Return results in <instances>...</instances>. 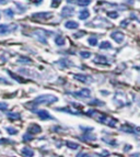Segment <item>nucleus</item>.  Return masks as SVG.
<instances>
[{
  "label": "nucleus",
  "instance_id": "f257e3e1",
  "mask_svg": "<svg viewBox=\"0 0 140 157\" xmlns=\"http://www.w3.org/2000/svg\"><path fill=\"white\" fill-rule=\"evenodd\" d=\"M58 98L53 94H43L39 97L35 98L33 101V105H50L54 102H57Z\"/></svg>",
  "mask_w": 140,
  "mask_h": 157
},
{
  "label": "nucleus",
  "instance_id": "f03ea898",
  "mask_svg": "<svg viewBox=\"0 0 140 157\" xmlns=\"http://www.w3.org/2000/svg\"><path fill=\"white\" fill-rule=\"evenodd\" d=\"M14 29H17L16 24H0V35H6V34L10 33V32L14 31Z\"/></svg>",
  "mask_w": 140,
  "mask_h": 157
},
{
  "label": "nucleus",
  "instance_id": "7ed1b4c3",
  "mask_svg": "<svg viewBox=\"0 0 140 157\" xmlns=\"http://www.w3.org/2000/svg\"><path fill=\"white\" fill-rule=\"evenodd\" d=\"M75 78L77 79V80L81 81V82H84V84H91L92 81H93V79L91 78L90 76H87V75H75Z\"/></svg>",
  "mask_w": 140,
  "mask_h": 157
},
{
  "label": "nucleus",
  "instance_id": "20e7f679",
  "mask_svg": "<svg viewBox=\"0 0 140 157\" xmlns=\"http://www.w3.org/2000/svg\"><path fill=\"white\" fill-rule=\"evenodd\" d=\"M111 36L113 37V39H114L115 42H117V43H122L123 41H124V39H125L124 34H123L122 32H120V31L113 32V33H112Z\"/></svg>",
  "mask_w": 140,
  "mask_h": 157
},
{
  "label": "nucleus",
  "instance_id": "39448f33",
  "mask_svg": "<svg viewBox=\"0 0 140 157\" xmlns=\"http://www.w3.org/2000/svg\"><path fill=\"white\" fill-rule=\"evenodd\" d=\"M53 14L50 12H37V13H33L32 14V18H36V19H48L50 18Z\"/></svg>",
  "mask_w": 140,
  "mask_h": 157
},
{
  "label": "nucleus",
  "instance_id": "423d86ee",
  "mask_svg": "<svg viewBox=\"0 0 140 157\" xmlns=\"http://www.w3.org/2000/svg\"><path fill=\"white\" fill-rule=\"evenodd\" d=\"M37 115H39V119H42V120H53V119H54L46 110L39 111V112H37Z\"/></svg>",
  "mask_w": 140,
  "mask_h": 157
},
{
  "label": "nucleus",
  "instance_id": "0eeeda50",
  "mask_svg": "<svg viewBox=\"0 0 140 157\" xmlns=\"http://www.w3.org/2000/svg\"><path fill=\"white\" fill-rule=\"evenodd\" d=\"M67 2L75 3L78 6H88L91 2V0H67Z\"/></svg>",
  "mask_w": 140,
  "mask_h": 157
},
{
  "label": "nucleus",
  "instance_id": "6e6552de",
  "mask_svg": "<svg viewBox=\"0 0 140 157\" xmlns=\"http://www.w3.org/2000/svg\"><path fill=\"white\" fill-rule=\"evenodd\" d=\"M73 13V8H71V7H65V8H62L61 10V17L62 18H66V17L70 16V14H72Z\"/></svg>",
  "mask_w": 140,
  "mask_h": 157
},
{
  "label": "nucleus",
  "instance_id": "1a4fd4ad",
  "mask_svg": "<svg viewBox=\"0 0 140 157\" xmlns=\"http://www.w3.org/2000/svg\"><path fill=\"white\" fill-rule=\"evenodd\" d=\"M28 131L31 134H37L42 131V128H39V125H37V124H32V125L29 126V130H28Z\"/></svg>",
  "mask_w": 140,
  "mask_h": 157
},
{
  "label": "nucleus",
  "instance_id": "9d476101",
  "mask_svg": "<svg viewBox=\"0 0 140 157\" xmlns=\"http://www.w3.org/2000/svg\"><path fill=\"white\" fill-rule=\"evenodd\" d=\"M75 94L76 96H79V97H82V98H89L90 97V90L89 89H82L79 92H76Z\"/></svg>",
  "mask_w": 140,
  "mask_h": 157
},
{
  "label": "nucleus",
  "instance_id": "9b49d317",
  "mask_svg": "<svg viewBox=\"0 0 140 157\" xmlns=\"http://www.w3.org/2000/svg\"><path fill=\"white\" fill-rule=\"evenodd\" d=\"M65 26L67 29H77V28H79V23H77L76 21H67Z\"/></svg>",
  "mask_w": 140,
  "mask_h": 157
},
{
  "label": "nucleus",
  "instance_id": "f8f14e48",
  "mask_svg": "<svg viewBox=\"0 0 140 157\" xmlns=\"http://www.w3.org/2000/svg\"><path fill=\"white\" fill-rule=\"evenodd\" d=\"M89 16H90V13H89L88 10H82L79 13V19L80 20H86V19L89 18Z\"/></svg>",
  "mask_w": 140,
  "mask_h": 157
},
{
  "label": "nucleus",
  "instance_id": "ddd939ff",
  "mask_svg": "<svg viewBox=\"0 0 140 157\" xmlns=\"http://www.w3.org/2000/svg\"><path fill=\"white\" fill-rule=\"evenodd\" d=\"M21 153H22L23 155H25V156H33L34 155V152L32 151V149H30L29 147H24V148H22Z\"/></svg>",
  "mask_w": 140,
  "mask_h": 157
},
{
  "label": "nucleus",
  "instance_id": "4468645a",
  "mask_svg": "<svg viewBox=\"0 0 140 157\" xmlns=\"http://www.w3.org/2000/svg\"><path fill=\"white\" fill-rule=\"evenodd\" d=\"M94 63H106V57L103 55H98L95 58H94Z\"/></svg>",
  "mask_w": 140,
  "mask_h": 157
},
{
  "label": "nucleus",
  "instance_id": "2eb2a0df",
  "mask_svg": "<svg viewBox=\"0 0 140 157\" xmlns=\"http://www.w3.org/2000/svg\"><path fill=\"white\" fill-rule=\"evenodd\" d=\"M7 115H8V118L11 119V120H19L21 118L20 113H16V112H9Z\"/></svg>",
  "mask_w": 140,
  "mask_h": 157
},
{
  "label": "nucleus",
  "instance_id": "dca6fc26",
  "mask_svg": "<svg viewBox=\"0 0 140 157\" xmlns=\"http://www.w3.org/2000/svg\"><path fill=\"white\" fill-rule=\"evenodd\" d=\"M55 43L58 45V46H62V45L65 44V39L62 36H56V39H55Z\"/></svg>",
  "mask_w": 140,
  "mask_h": 157
},
{
  "label": "nucleus",
  "instance_id": "f3484780",
  "mask_svg": "<svg viewBox=\"0 0 140 157\" xmlns=\"http://www.w3.org/2000/svg\"><path fill=\"white\" fill-rule=\"evenodd\" d=\"M100 48L101 50H109V48H112V45L109 42H102L100 45Z\"/></svg>",
  "mask_w": 140,
  "mask_h": 157
},
{
  "label": "nucleus",
  "instance_id": "a211bd4d",
  "mask_svg": "<svg viewBox=\"0 0 140 157\" xmlns=\"http://www.w3.org/2000/svg\"><path fill=\"white\" fill-rule=\"evenodd\" d=\"M18 63H21V64H29V63H32V60L28 57H20L18 59Z\"/></svg>",
  "mask_w": 140,
  "mask_h": 157
},
{
  "label": "nucleus",
  "instance_id": "6ab92c4d",
  "mask_svg": "<svg viewBox=\"0 0 140 157\" xmlns=\"http://www.w3.org/2000/svg\"><path fill=\"white\" fill-rule=\"evenodd\" d=\"M5 16L8 17V18H13L14 12H13L12 9H7V10H5Z\"/></svg>",
  "mask_w": 140,
  "mask_h": 157
},
{
  "label": "nucleus",
  "instance_id": "aec40b11",
  "mask_svg": "<svg viewBox=\"0 0 140 157\" xmlns=\"http://www.w3.org/2000/svg\"><path fill=\"white\" fill-rule=\"evenodd\" d=\"M88 42L90 45H92V46H95L96 44H98V39L96 37H90V39L88 40Z\"/></svg>",
  "mask_w": 140,
  "mask_h": 157
},
{
  "label": "nucleus",
  "instance_id": "412c9836",
  "mask_svg": "<svg viewBox=\"0 0 140 157\" xmlns=\"http://www.w3.org/2000/svg\"><path fill=\"white\" fill-rule=\"evenodd\" d=\"M67 146L69 148H72V149H77L79 147V144H76L73 142H67Z\"/></svg>",
  "mask_w": 140,
  "mask_h": 157
},
{
  "label": "nucleus",
  "instance_id": "4be33fe9",
  "mask_svg": "<svg viewBox=\"0 0 140 157\" xmlns=\"http://www.w3.org/2000/svg\"><path fill=\"white\" fill-rule=\"evenodd\" d=\"M6 130L8 131V133L10 134V135H13V134H17V133H18V130H17V128H10V126H8V128H6Z\"/></svg>",
  "mask_w": 140,
  "mask_h": 157
},
{
  "label": "nucleus",
  "instance_id": "5701e85b",
  "mask_svg": "<svg viewBox=\"0 0 140 157\" xmlns=\"http://www.w3.org/2000/svg\"><path fill=\"white\" fill-rule=\"evenodd\" d=\"M82 140H87V141H94V140H96V136H90L89 134H87L84 137H81Z\"/></svg>",
  "mask_w": 140,
  "mask_h": 157
},
{
  "label": "nucleus",
  "instance_id": "b1692460",
  "mask_svg": "<svg viewBox=\"0 0 140 157\" xmlns=\"http://www.w3.org/2000/svg\"><path fill=\"white\" fill-rule=\"evenodd\" d=\"M8 109V105L5 103V102H0V110L1 111H5Z\"/></svg>",
  "mask_w": 140,
  "mask_h": 157
},
{
  "label": "nucleus",
  "instance_id": "393cba45",
  "mask_svg": "<svg viewBox=\"0 0 140 157\" xmlns=\"http://www.w3.org/2000/svg\"><path fill=\"white\" fill-rule=\"evenodd\" d=\"M60 2H61V0H52V7L56 8V7H58V6H59Z\"/></svg>",
  "mask_w": 140,
  "mask_h": 157
},
{
  "label": "nucleus",
  "instance_id": "a878e982",
  "mask_svg": "<svg viewBox=\"0 0 140 157\" xmlns=\"http://www.w3.org/2000/svg\"><path fill=\"white\" fill-rule=\"evenodd\" d=\"M80 55L82 56L83 58H89L91 55V53L90 52H80Z\"/></svg>",
  "mask_w": 140,
  "mask_h": 157
},
{
  "label": "nucleus",
  "instance_id": "bb28decb",
  "mask_svg": "<svg viewBox=\"0 0 140 157\" xmlns=\"http://www.w3.org/2000/svg\"><path fill=\"white\" fill-rule=\"evenodd\" d=\"M32 139H33V136H31L30 134H25V135H23V141L24 142L31 141Z\"/></svg>",
  "mask_w": 140,
  "mask_h": 157
},
{
  "label": "nucleus",
  "instance_id": "cd10ccee",
  "mask_svg": "<svg viewBox=\"0 0 140 157\" xmlns=\"http://www.w3.org/2000/svg\"><path fill=\"white\" fill-rule=\"evenodd\" d=\"M89 103H90V105H104L103 102H100V101H98V100H96V101L95 100H94V101H90Z\"/></svg>",
  "mask_w": 140,
  "mask_h": 157
},
{
  "label": "nucleus",
  "instance_id": "c85d7f7f",
  "mask_svg": "<svg viewBox=\"0 0 140 157\" xmlns=\"http://www.w3.org/2000/svg\"><path fill=\"white\" fill-rule=\"evenodd\" d=\"M107 16L112 17V18H117V17H118V13H117V12H114V13L109 12V13H107Z\"/></svg>",
  "mask_w": 140,
  "mask_h": 157
},
{
  "label": "nucleus",
  "instance_id": "c756f323",
  "mask_svg": "<svg viewBox=\"0 0 140 157\" xmlns=\"http://www.w3.org/2000/svg\"><path fill=\"white\" fill-rule=\"evenodd\" d=\"M128 23H129V21H128V20H124V22H122V23H120V25H122V26H127Z\"/></svg>",
  "mask_w": 140,
  "mask_h": 157
},
{
  "label": "nucleus",
  "instance_id": "7c9ffc66",
  "mask_svg": "<svg viewBox=\"0 0 140 157\" xmlns=\"http://www.w3.org/2000/svg\"><path fill=\"white\" fill-rule=\"evenodd\" d=\"M0 82H2V84H10V82L5 78H0Z\"/></svg>",
  "mask_w": 140,
  "mask_h": 157
},
{
  "label": "nucleus",
  "instance_id": "2f4dec72",
  "mask_svg": "<svg viewBox=\"0 0 140 157\" xmlns=\"http://www.w3.org/2000/svg\"><path fill=\"white\" fill-rule=\"evenodd\" d=\"M82 35H84V32H81V33H77V34H75L73 36H75V37H81Z\"/></svg>",
  "mask_w": 140,
  "mask_h": 157
},
{
  "label": "nucleus",
  "instance_id": "473e14b6",
  "mask_svg": "<svg viewBox=\"0 0 140 157\" xmlns=\"http://www.w3.org/2000/svg\"><path fill=\"white\" fill-rule=\"evenodd\" d=\"M8 2V0H0V5H2V3H7Z\"/></svg>",
  "mask_w": 140,
  "mask_h": 157
},
{
  "label": "nucleus",
  "instance_id": "72a5a7b5",
  "mask_svg": "<svg viewBox=\"0 0 140 157\" xmlns=\"http://www.w3.org/2000/svg\"><path fill=\"white\" fill-rule=\"evenodd\" d=\"M127 1L129 5H132V3H134V0H127Z\"/></svg>",
  "mask_w": 140,
  "mask_h": 157
}]
</instances>
